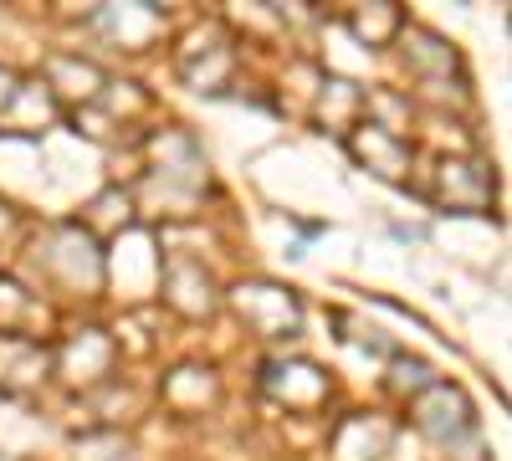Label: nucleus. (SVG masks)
Segmentation results:
<instances>
[{
	"label": "nucleus",
	"instance_id": "nucleus-1",
	"mask_svg": "<svg viewBox=\"0 0 512 461\" xmlns=\"http://www.w3.org/2000/svg\"><path fill=\"white\" fill-rule=\"evenodd\" d=\"M354 154L359 159H379V175H390V180H400L405 175V144L395 139V134H384V129H374V123H369V134H359L354 139Z\"/></svg>",
	"mask_w": 512,
	"mask_h": 461
}]
</instances>
